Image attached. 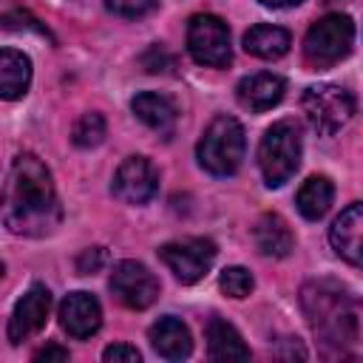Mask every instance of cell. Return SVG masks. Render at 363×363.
Wrapping results in <instances>:
<instances>
[{
	"label": "cell",
	"instance_id": "6da1fadb",
	"mask_svg": "<svg viewBox=\"0 0 363 363\" xmlns=\"http://www.w3.org/2000/svg\"><path fill=\"white\" fill-rule=\"evenodd\" d=\"M301 306L329 360H363V301L335 281H309Z\"/></svg>",
	"mask_w": 363,
	"mask_h": 363
},
{
	"label": "cell",
	"instance_id": "7a4b0ae2",
	"mask_svg": "<svg viewBox=\"0 0 363 363\" xmlns=\"http://www.w3.org/2000/svg\"><path fill=\"white\" fill-rule=\"evenodd\" d=\"M62 218L48 167L34 153H20L3 187V224L14 235L40 238L57 230Z\"/></svg>",
	"mask_w": 363,
	"mask_h": 363
},
{
	"label": "cell",
	"instance_id": "3957f363",
	"mask_svg": "<svg viewBox=\"0 0 363 363\" xmlns=\"http://www.w3.org/2000/svg\"><path fill=\"white\" fill-rule=\"evenodd\" d=\"M244 150H247V136H244V128L235 116H216L201 139H199V147H196V156H199V164L210 173V176H233L238 167H241V159H244Z\"/></svg>",
	"mask_w": 363,
	"mask_h": 363
},
{
	"label": "cell",
	"instance_id": "277c9868",
	"mask_svg": "<svg viewBox=\"0 0 363 363\" xmlns=\"http://www.w3.org/2000/svg\"><path fill=\"white\" fill-rule=\"evenodd\" d=\"M301 150L303 145L295 119H281L272 128H267L258 147V167L267 187H281L292 179V173L301 164Z\"/></svg>",
	"mask_w": 363,
	"mask_h": 363
},
{
	"label": "cell",
	"instance_id": "5b68a950",
	"mask_svg": "<svg viewBox=\"0 0 363 363\" xmlns=\"http://www.w3.org/2000/svg\"><path fill=\"white\" fill-rule=\"evenodd\" d=\"M354 43V23L349 14L332 11L309 26L303 37V60L312 68H329L340 62Z\"/></svg>",
	"mask_w": 363,
	"mask_h": 363
},
{
	"label": "cell",
	"instance_id": "8992f818",
	"mask_svg": "<svg viewBox=\"0 0 363 363\" xmlns=\"http://www.w3.org/2000/svg\"><path fill=\"white\" fill-rule=\"evenodd\" d=\"M301 108H303V116L312 130H318L320 136H332L352 119L354 96L343 85L320 82V85H309L303 91Z\"/></svg>",
	"mask_w": 363,
	"mask_h": 363
},
{
	"label": "cell",
	"instance_id": "52a82bcc",
	"mask_svg": "<svg viewBox=\"0 0 363 363\" xmlns=\"http://www.w3.org/2000/svg\"><path fill=\"white\" fill-rule=\"evenodd\" d=\"M187 54L199 65L224 68L233 60L227 23L216 14H193L187 23Z\"/></svg>",
	"mask_w": 363,
	"mask_h": 363
},
{
	"label": "cell",
	"instance_id": "ba28073f",
	"mask_svg": "<svg viewBox=\"0 0 363 363\" xmlns=\"http://www.w3.org/2000/svg\"><path fill=\"white\" fill-rule=\"evenodd\" d=\"M216 252H218L216 244L210 238H199V235L182 238V241H167L159 247V258L182 284H196L199 278H204L216 261Z\"/></svg>",
	"mask_w": 363,
	"mask_h": 363
},
{
	"label": "cell",
	"instance_id": "9c48e42d",
	"mask_svg": "<svg viewBox=\"0 0 363 363\" xmlns=\"http://www.w3.org/2000/svg\"><path fill=\"white\" fill-rule=\"evenodd\" d=\"M113 298L128 309H147L159 298V281L156 275L139 264V261H119L113 264L111 281H108Z\"/></svg>",
	"mask_w": 363,
	"mask_h": 363
},
{
	"label": "cell",
	"instance_id": "30bf717a",
	"mask_svg": "<svg viewBox=\"0 0 363 363\" xmlns=\"http://www.w3.org/2000/svg\"><path fill=\"white\" fill-rule=\"evenodd\" d=\"M111 190L125 204H147L159 190V173L145 156H128L116 167Z\"/></svg>",
	"mask_w": 363,
	"mask_h": 363
},
{
	"label": "cell",
	"instance_id": "8fae6325",
	"mask_svg": "<svg viewBox=\"0 0 363 363\" xmlns=\"http://www.w3.org/2000/svg\"><path fill=\"white\" fill-rule=\"evenodd\" d=\"M48 312H51V292H48V286H43V284L28 286L26 295L14 303V312L9 318V340L20 343V340L37 335L45 326Z\"/></svg>",
	"mask_w": 363,
	"mask_h": 363
},
{
	"label": "cell",
	"instance_id": "7c38bea8",
	"mask_svg": "<svg viewBox=\"0 0 363 363\" xmlns=\"http://www.w3.org/2000/svg\"><path fill=\"white\" fill-rule=\"evenodd\" d=\"M60 326L71 337H77V340L91 337L102 326V306H99V301L91 292H82V289L65 295L62 303H60Z\"/></svg>",
	"mask_w": 363,
	"mask_h": 363
},
{
	"label": "cell",
	"instance_id": "4fadbf2b",
	"mask_svg": "<svg viewBox=\"0 0 363 363\" xmlns=\"http://www.w3.org/2000/svg\"><path fill=\"white\" fill-rule=\"evenodd\" d=\"M329 241L343 261L363 267V201L349 204L335 218V224L329 227Z\"/></svg>",
	"mask_w": 363,
	"mask_h": 363
},
{
	"label": "cell",
	"instance_id": "5bb4252c",
	"mask_svg": "<svg viewBox=\"0 0 363 363\" xmlns=\"http://www.w3.org/2000/svg\"><path fill=\"white\" fill-rule=\"evenodd\" d=\"M284 91H286V82L278 74H267V71L250 74L235 85V96H238L241 108H247L252 113H264V111L275 108L284 99Z\"/></svg>",
	"mask_w": 363,
	"mask_h": 363
},
{
	"label": "cell",
	"instance_id": "9a60e30c",
	"mask_svg": "<svg viewBox=\"0 0 363 363\" xmlns=\"http://www.w3.org/2000/svg\"><path fill=\"white\" fill-rule=\"evenodd\" d=\"M150 346L164 360H184L193 352V337H190V329L179 318L164 315L150 326Z\"/></svg>",
	"mask_w": 363,
	"mask_h": 363
},
{
	"label": "cell",
	"instance_id": "2e32d148",
	"mask_svg": "<svg viewBox=\"0 0 363 363\" xmlns=\"http://www.w3.org/2000/svg\"><path fill=\"white\" fill-rule=\"evenodd\" d=\"M252 241H255V250L261 255H267V258H284L295 247V235H292L289 224L278 213H267V216H261L255 221Z\"/></svg>",
	"mask_w": 363,
	"mask_h": 363
},
{
	"label": "cell",
	"instance_id": "e0dca14e",
	"mask_svg": "<svg viewBox=\"0 0 363 363\" xmlns=\"http://www.w3.org/2000/svg\"><path fill=\"white\" fill-rule=\"evenodd\" d=\"M130 111L136 113V119H142L150 130L162 133V136H170L173 128H176V105L164 96V94H156V91H142L130 99Z\"/></svg>",
	"mask_w": 363,
	"mask_h": 363
},
{
	"label": "cell",
	"instance_id": "ac0fdd59",
	"mask_svg": "<svg viewBox=\"0 0 363 363\" xmlns=\"http://www.w3.org/2000/svg\"><path fill=\"white\" fill-rule=\"evenodd\" d=\"M31 85V60L17 48L0 51V94L3 99H20Z\"/></svg>",
	"mask_w": 363,
	"mask_h": 363
},
{
	"label": "cell",
	"instance_id": "d6986e66",
	"mask_svg": "<svg viewBox=\"0 0 363 363\" xmlns=\"http://www.w3.org/2000/svg\"><path fill=\"white\" fill-rule=\"evenodd\" d=\"M207 352L213 360H247L250 349L241 340L238 329L221 318H210L207 323Z\"/></svg>",
	"mask_w": 363,
	"mask_h": 363
},
{
	"label": "cell",
	"instance_id": "ffe728a7",
	"mask_svg": "<svg viewBox=\"0 0 363 363\" xmlns=\"http://www.w3.org/2000/svg\"><path fill=\"white\" fill-rule=\"evenodd\" d=\"M289 31L286 28H278V26H252L247 34H244V51L252 54V57H261V60H278L289 51Z\"/></svg>",
	"mask_w": 363,
	"mask_h": 363
},
{
	"label": "cell",
	"instance_id": "44dd1931",
	"mask_svg": "<svg viewBox=\"0 0 363 363\" xmlns=\"http://www.w3.org/2000/svg\"><path fill=\"white\" fill-rule=\"evenodd\" d=\"M332 199H335L332 182H329L326 176H309V179L301 184V190H298V196H295V204H298V210H301L303 218L318 221V218H323V216L329 213Z\"/></svg>",
	"mask_w": 363,
	"mask_h": 363
},
{
	"label": "cell",
	"instance_id": "7402d4cb",
	"mask_svg": "<svg viewBox=\"0 0 363 363\" xmlns=\"http://www.w3.org/2000/svg\"><path fill=\"white\" fill-rule=\"evenodd\" d=\"M105 136V119L102 113H82V119L74 125V145L77 147H96Z\"/></svg>",
	"mask_w": 363,
	"mask_h": 363
},
{
	"label": "cell",
	"instance_id": "603a6c76",
	"mask_svg": "<svg viewBox=\"0 0 363 363\" xmlns=\"http://www.w3.org/2000/svg\"><path fill=\"white\" fill-rule=\"evenodd\" d=\"M218 286L230 298H247L252 292L255 281H252V275L244 267H224L221 275H218Z\"/></svg>",
	"mask_w": 363,
	"mask_h": 363
},
{
	"label": "cell",
	"instance_id": "cb8c5ba5",
	"mask_svg": "<svg viewBox=\"0 0 363 363\" xmlns=\"http://www.w3.org/2000/svg\"><path fill=\"white\" fill-rule=\"evenodd\" d=\"M156 6H159V0H105V9L125 20L147 17L150 11H156Z\"/></svg>",
	"mask_w": 363,
	"mask_h": 363
},
{
	"label": "cell",
	"instance_id": "d4e9b609",
	"mask_svg": "<svg viewBox=\"0 0 363 363\" xmlns=\"http://www.w3.org/2000/svg\"><path fill=\"white\" fill-rule=\"evenodd\" d=\"M142 65H145V71L159 74V71L173 68V65H176V60H173V54H167V51H164V45H150V48L142 54Z\"/></svg>",
	"mask_w": 363,
	"mask_h": 363
},
{
	"label": "cell",
	"instance_id": "484cf974",
	"mask_svg": "<svg viewBox=\"0 0 363 363\" xmlns=\"http://www.w3.org/2000/svg\"><path fill=\"white\" fill-rule=\"evenodd\" d=\"M105 264V250L102 247H91L77 258V272L79 275H94L99 267Z\"/></svg>",
	"mask_w": 363,
	"mask_h": 363
},
{
	"label": "cell",
	"instance_id": "4316f807",
	"mask_svg": "<svg viewBox=\"0 0 363 363\" xmlns=\"http://www.w3.org/2000/svg\"><path fill=\"white\" fill-rule=\"evenodd\" d=\"M102 360H113V363H139L142 360V354H139V349L136 346H128V343H113V346H108L105 352H102Z\"/></svg>",
	"mask_w": 363,
	"mask_h": 363
},
{
	"label": "cell",
	"instance_id": "83f0119b",
	"mask_svg": "<svg viewBox=\"0 0 363 363\" xmlns=\"http://www.w3.org/2000/svg\"><path fill=\"white\" fill-rule=\"evenodd\" d=\"M34 360L37 363H48V360H68V349H60V346H45V349H40L37 354H34Z\"/></svg>",
	"mask_w": 363,
	"mask_h": 363
},
{
	"label": "cell",
	"instance_id": "f1b7e54d",
	"mask_svg": "<svg viewBox=\"0 0 363 363\" xmlns=\"http://www.w3.org/2000/svg\"><path fill=\"white\" fill-rule=\"evenodd\" d=\"M258 3L267 9H292V6H301L303 0H258Z\"/></svg>",
	"mask_w": 363,
	"mask_h": 363
}]
</instances>
